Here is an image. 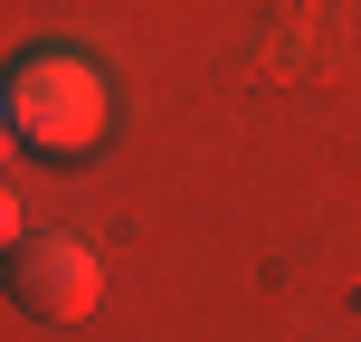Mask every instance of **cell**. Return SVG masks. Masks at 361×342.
Masks as SVG:
<instances>
[{
  "label": "cell",
  "instance_id": "6da1fadb",
  "mask_svg": "<svg viewBox=\"0 0 361 342\" xmlns=\"http://www.w3.org/2000/svg\"><path fill=\"white\" fill-rule=\"evenodd\" d=\"M0 105H10V143L38 152V162H86L105 143V67L86 48H19L10 76H0Z\"/></svg>",
  "mask_w": 361,
  "mask_h": 342
},
{
  "label": "cell",
  "instance_id": "7a4b0ae2",
  "mask_svg": "<svg viewBox=\"0 0 361 342\" xmlns=\"http://www.w3.org/2000/svg\"><path fill=\"white\" fill-rule=\"evenodd\" d=\"M0 295H10L29 324H76V314L105 295V267L76 228H19L0 248Z\"/></svg>",
  "mask_w": 361,
  "mask_h": 342
},
{
  "label": "cell",
  "instance_id": "3957f363",
  "mask_svg": "<svg viewBox=\"0 0 361 342\" xmlns=\"http://www.w3.org/2000/svg\"><path fill=\"white\" fill-rule=\"evenodd\" d=\"M19 228H29V219H19V190H10V181H0V248H10Z\"/></svg>",
  "mask_w": 361,
  "mask_h": 342
},
{
  "label": "cell",
  "instance_id": "277c9868",
  "mask_svg": "<svg viewBox=\"0 0 361 342\" xmlns=\"http://www.w3.org/2000/svg\"><path fill=\"white\" fill-rule=\"evenodd\" d=\"M0 152H10V105H0Z\"/></svg>",
  "mask_w": 361,
  "mask_h": 342
}]
</instances>
